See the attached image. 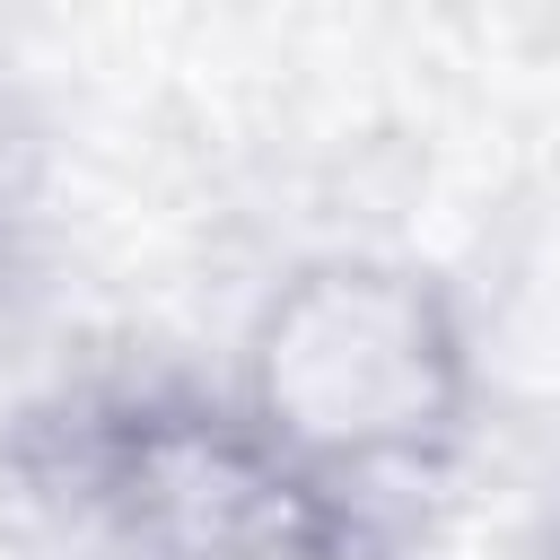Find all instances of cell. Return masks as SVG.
Masks as SVG:
<instances>
[{
  "label": "cell",
  "instance_id": "1",
  "mask_svg": "<svg viewBox=\"0 0 560 560\" xmlns=\"http://www.w3.org/2000/svg\"><path fill=\"white\" fill-rule=\"evenodd\" d=\"M438 368L446 350L429 332V306L368 280L298 298L262 350L271 411H289L298 438H332V446H385L420 429V411L438 402Z\"/></svg>",
  "mask_w": 560,
  "mask_h": 560
}]
</instances>
